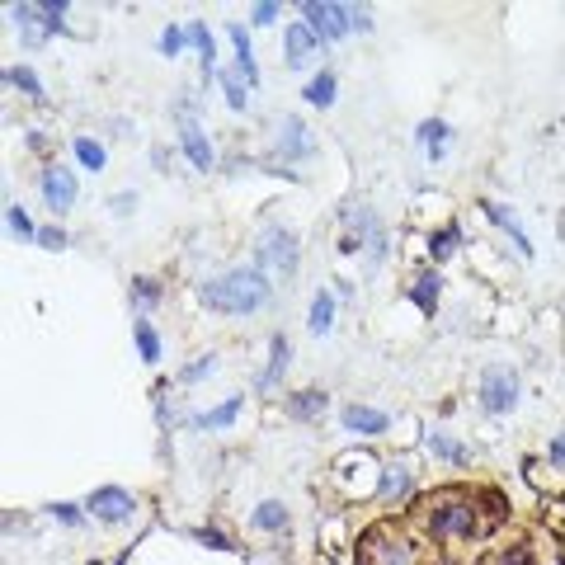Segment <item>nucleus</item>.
I'll return each instance as SVG.
<instances>
[{"mask_svg":"<svg viewBox=\"0 0 565 565\" xmlns=\"http://www.w3.org/2000/svg\"><path fill=\"white\" fill-rule=\"evenodd\" d=\"M410 518H415V528H420L424 537H433V542H480L509 518V505H505L499 490L438 486V490L415 499Z\"/></svg>","mask_w":565,"mask_h":565,"instance_id":"f257e3e1","label":"nucleus"},{"mask_svg":"<svg viewBox=\"0 0 565 565\" xmlns=\"http://www.w3.org/2000/svg\"><path fill=\"white\" fill-rule=\"evenodd\" d=\"M359 565H433V547L424 537H415L406 523H372V528L359 537V551H353Z\"/></svg>","mask_w":565,"mask_h":565,"instance_id":"f03ea898","label":"nucleus"},{"mask_svg":"<svg viewBox=\"0 0 565 565\" xmlns=\"http://www.w3.org/2000/svg\"><path fill=\"white\" fill-rule=\"evenodd\" d=\"M269 283L260 269H232V274H222L213 283L198 287V297L207 311H222V316H250V311H260L269 302Z\"/></svg>","mask_w":565,"mask_h":565,"instance_id":"7ed1b4c3","label":"nucleus"},{"mask_svg":"<svg viewBox=\"0 0 565 565\" xmlns=\"http://www.w3.org/2000/svg\"><path fill=\"white\" fill-rule=\"evenodd\" d=\"M255 269L264 278H292L297 274V236L287 226H269L255 245Z\"/></svg>","mask_w":565,"mask_h":565,"instance_id":"20e7f679","label":"nucleus"},{"mask_svg":"<svg viewBox=\"0 0 565 565\" xmlns=\"http://www.w3.org/2000/svg\"><path fill=\"white\" fill-rule=\"evenodd\" d=\"M302 14H306V29L321 38V43H334L344 38L353 24H349V5H330V0H302Z\"/></svg>","mask_w":565,"mask_h":565,"instance_id":"39448f33","label":"nucleus"},{"mask_svg":"<svg viewBox=\"0 0 565 565\" xmlns=\"http://www.w3.org/2000/svg\"><path fill=\"white\" fill-rule=\"evenodd\" d=\"M480 406H486L490 415H505L518 406V377L509 368H490L486 377H480Z\"/></svg>","mask_w":565,"mask_h":565,"instance_id":"423d86ee","label":"nucleus"},{"mask_svg":"<svg viewBox=\"0 0 565 565\" xmlns=\"http://www.w3.org/2000/svg\"><path fill=\"white\" fill-rule=\"evenodd\" d=\"M86 509H90L99 523H128L132 509H137V499H132L128 490H118V486H99V490H90Z\"/></svg>","mask_w":565,"mask_h":565,"instance_id":"0eeeda50","label":"nucleus"},{"mask_svg":"<svg viewBox=\"0 0 565 565\" xmlns=\"http://www.w3.org/2000/svg\"><path fill=\"white\" fill-rule=\"evenodd\" d=\"M278 151H283L287 160H302V156L316 151V137L306 132L302 118H283V128H278Z\"/></svg>","mask_w":565,"mask_h":565,"instance_id":"6e6552de","label":"nucleus"},{"mask_svg":"<svg viewBox=\"0 0 565 565\" xmlns=\"http://www.w3.org/2000/svg\"><path fill=\"white\" fill-rule=\"evenodd\" d=\"M283 43H287V67H306L311 57H316V48H321V38L311 33L306 24H287V33H283Z\"/></svg>","mask_w":565,"mask_h":565,"instance_id":"1a4fd4ad","label":"nucleus"},{"mask_svg":"<svg viewBox=\"0 0 565 565\" xmlns=\"http://www.w3.org/2000/svg\"><path fill=\"white\" fill-rule=\"evenodd\" d=\"M43 198H48L52 213H67V207L76 203V179H71V170H48V175H43Z\"/></svg>","mask_w":565,"mask_h":565,"instance_id":"9d476101","label":"nucleus"},{"mask_svg":"<svg viewBox=\"0 0 565 565\" xmlns=\"http://www.w3.org/2000/svg\"><path fill=\"white\" fill-rule=\"evenodd\" d=\"M387 410H372V406H344V429L353 433H387Z\"/></svg>","mask_w":565,"mask_h":565,"instance_id":"9b49d317","label":"nucleus"},{"mask_svg":"<svg viewBox=\"0 0 565 565\" xmlns=\"http://www.w3.org/2000/svg\"><path fill=\"white\" fill-rule=\"evenodd\" d=\"M226 38H232V48H236V67L245 71V80L255 86L260 80V67H255V48H250V33L241 24H226Z\"/></svg>","mask_w":565,"mask_h":565,"instance_id":"f8f14e48","label":"nucleus"},{"mask_svg":"<svg viewBox=\"0 0 565 565\" xmlns=\"http://www.w3.org/2000/svg\"><path fill=\"white\" fill-rule=\"evenodd\" d=\"M480 207H486V217H490L495 226H505V232L514 236L518 255H533V241H528V232H523V226L514 222V213H509V207H499V203H480Z\"/></svg>","mask_w":565,"mask_h":565,"instance_id":"ddd939ff","label":"nucleus"},{"mask_svg":"<svg viewBox=\"0 0 565 565\" xmlns=\"http://www.w3.org/2000/svg\"><path fill=\"white\" fill-rule=\"evenodd\" d=\"M287 334H274V340H269V368L260 372V391H269V387H274L278 382V377H283V368H287Z\"/></svg>","mask_w":565,"mask_h":565,"instance_id":"4468645a","label":"nucleus"},{"mask_svg":"<svg viewBox=\"0 0 565 565\" xmlns=\"http://www.w3.org/2000/svg\"><path fill=\"white\" fill-rule=\"evenodd\" d=\"M429 452H433V457H443V462H452V467H471V448L452 443L443 429H433V433H429Z\"/></svg>","mask_w":565,"mask_h":565,"instance_id":"2eb2a0df","label":"nucleus"},{"mask_svg":"<svg viewBox=\"0 0 565 565\" xmlns=\"http://www.w3.org/2000/svg\"><path fill=\"white\" fill-rule=\"evenodd\" d=\"M184 151H188V160L198 165V170H207V165H213V146H207V137H203V128L198 123H184Z\"/></svg>","mask_w":565,"mask_h":565,"instance_id":"dca6fc26","label":"nucleus"},{"mask_svg":"<svg viewBox=\"0 0 565 565\" xmlns=\"http://www.w3.org/2000/svg\"><path fill=\"white\" fill-rule=\"evenodd\" d=\"M306 325L316 330V334H330L334 330V292H316V297H311V316H306Z\"/></svg>","mask_w":565,"mask_h":565,"instance_id":"f3484780","label":"nucleus"},{"mask_svg":"<svg viewBox=\"0 0 565 565\" xmlns=\"http://www.w3.org/2000/svg\"><path fill=\"white\" fill-rule=\"evenodd\" d=\"M241 406H245V396H232L226 406H217V410H203V415H194V424L198 429H226L241 415Z\"/></svg>","mask_w":565,"mask_h":565,"instance_id":"a211bd4d","label":"nucleus"},{"mask_svg":"<svg viewBox=\"0 0 565 565\" xmlns=\"http://www.w3.org/2000/svg\"><path fill=\"white\" fill-rule=\"evenodd\" d=\"M184 33H188V43H194L198 57H203V76H213V33H207V24H203V19H188Z\"/></svg>","mask_w":565,"mask_h":565,"instance_id":"6ab92c4d","label":"nucleus"},{"mask_svg":"<svg viewBox=\"0 0 565 565\" xmlns=\"http://www.w3.org/2000/svg\"><path fill=\"white\" fill-rule=\"evenodd\" d=\"M325 410V391H297L287 401V415L292 420H316V415Z\"/></svg>","mask_w":565,"mask_h":565,"instance_id":"aec40b11","label":"nucleus"},{"mask_svg":"<svg viewBox=\"0 0 565 565\" xmlns=\"http://www.w3.org/2000/svg\"><path fill=\"white\" fill-rule=\"evenodd\" d=\"M410 297H415V306H420V311H433L438 306V274H429V269H424V274L415 278Z\"/></svg>","mask_w":565,"mask_h":565,"instance_id":"412c9836","label":"nucleus"},{"mask_svg":"<svg viewBox=\"0 0 565 565\" xmlns=\"http://www.w3.org/2000/svg\"><path fill=\"white\" fill-rule=\"evenodd\" d=\"M250 523H255V528H264V533H278L283 523H287V509L278 505V499H264V505L255 509V518H250Z\"/></svg>","mask_w":565,"mask_h":565,"instance_id":"4be33fe9","label":"nucleus"},{"mask_svg":"<svg viewBox=\"0 0 565 565\" xmlns=\"http://www.w3.org/2000/svg\"><path fill=\"white\" fill-rule=\"evenodd\" d=\"M132 334H137V353H141L146 363H156L160 359V340H156L151 321H132Z\"/></svg>","mask_w":565,"mask_h":565,"instance_id":"5701e85b","label":"nucleus"},{"mask_svg":"<svg viewBox=\"0 0 565 565\" xmlns=\"http://www.w3.org/2000/svg\"><path fill=\"white\" fill-rule=\"evenodd\" d=\"M420 141H424V151L438 160V156H443V141H448V123H420Z\"/></svg>","mask_w":565,"mask_h":565,"instance_id":"b1692460","label":"nucleus"},{"mask_svg":"<svg viewBox=\"0 0 565 565\" xmlns=\"http://www.w3.org/2000/svg\"><path fill=\"white\" fill-rule=\"evenodd\" d=\"M306 104H321V109H330V104H334V76H330V71H321V76L306 86Z\"/></svg>","mask_w":565,"mask_h":565,"instance_id":"393cba45","label":"nucleus"},{"mask_svg":"<svg viewBox=\"0 0 565 565\" xmlns=\"http://www.w3.org/2000/svg\"><path fill=\"white\" fill-rule=\"evenodd\" d=\"M410 490V471L406 467H387L382 471V499H396V495H406Z\"/></svg>","mask_w":565,"mask_h":565,"instance_id":"a878e982","label":"nucleus"},{"mask_svg":"<svg viewBox=\"0 0 565 565\" xmlns=\"http://www.w3.org/2000/svg\"><path fill=\"white\" fill-rule=\"evenodd\" d=\"M76 160L86 165V170H104V146L90 141V137H76Z\"/></svg>","mask_w":565,"mask_h":565,"instance_id":"bb28decb","label":"nucleus"},{"mask_svg":"<svg viewBox=\"0 0 565 565\" xmlns=\"http://www.w3.org/2000/svg\"><path fill=\"white\" fill-rule=\"evenodd\" d=\"M457 241H462V232H457V226H443L438 236H429V255L433 260H448L452 250H457Z\"/></svg>","mask_w":565,"mask_h":565,"instance_id":"cd10ccee","label":"nucleus"},{"mask_svg":"<svg viewBox=\"0 0 565 565\" xmlns=\"http://www.w3.org/2000/svg\"><path fill=\"white\" fill-rule=\"evenodd\" d=\"M5 80H10V86H14V90H24L29 99H43V86H38V76H33L29 67H14V71H10Z\"/></svg>","mask_w":565,"mask_h":565,"instance_id":"c85d7f7f","label":"nucleus"},{"mask_svg":"<svg viewBox=\"0 0 565 565\" xmlns=\"http://www.w3.org/2000/svg\"><path fill=\"white\" fill-rule=\"evenodd\" d=\"M5 217H10V232H14V236H33V241H38L33 222H29V213H24L19 203H10V213H5Z\"/></svg>","mask_w":565,"mask_h":565,"instance_id":"c756f323","label":"nucleus"},{"mask_svg":"<svg viewBox=\"0 0 565 565\" xmlns=\"http://www.w3.org/2000/svg\"><path fill=\"white\" fill-rule=\"evenodd\" d=\"M222 90H226V104H232V109H245V86H241V80L232 76V71H222Z\"/></svg>","mask_w":565,"mask_h":565,"instance_id":"7c9ffc66","label":"nucleus"},{"mask_svg":"<svg viewBox=\"0 0 565 565\" xmlns=\"http://www.w3.org/2000/svg\"><path fill=\"white\" fill-rule=\"evenodd\" d=\"M132 297H137V306H151V302H160V287H156V278H137V283H132Z\"/></svg>","mask_w":565,"mask_h":565,"instance_id":"2f4dec72","label":"nucleus"},{"mask_svg":"<svg viewBox=\"0 0 565 565\" xmlns=\"http://www.w3.org/2000/svg\"><path fill=\"white\" fill-rule=\"evenodd\" d=\"M490 565H537V560H533V551H528V547H505V551H499Z\"/></svg>","mask_w":565,"mask_h":565,"instance_id":"473e14b6","label":"nucleus"},{"mask_svg":"<svg viewBox=\"0 0 565 565\" xmlns=\"http://www.w3.org/2000/svg\"><path fill=\"white\" fill-rule=\"evenodd\" d=\"M184 43H188V33H184V29H165V33H160V52H165V57H175Z\"/></svg>","mask_w":565,"mask_h":565,"instance_id":"72a5a7b5","label":"nucleus"},{"mask_svg":"<svg viewBox=\"0 0 565 565\" xmlns=\"http://www.w3.org/2000/svg\"><path fill=\"white\" fill-rule=\"evenodd\" d=\"M38 245H43V250H61V245H67V236H61V226H48V232H38Z\"/></svg>","mask_w":565,"mask_h":565,"instance_id":"f704fd0d","label":"nucleus"},{"mask_svg":"<svg viewBox=\"0 0 565 565\" xmlns=\"http://www.w3.org/2000/svg\"><path fill=\"white\" fill-rule=\"evenodd\" d=\"M52 514H57L61 523H71V528H80V509H76V505H52Z\"/></svg>","mask_w":565,"mask_h":565,"instance_id":"c9c22d12","label":"nucleus"},{"mask_svg":"<svg viewBox=\"0 0 565 565\" xmlns=\"http://www.w3.org/2000/svg\"><path fill=\"white\" fill-rule=\"evenodd\" d=\"M198 542H207V547H217V551H232V542H226L222 533H207V528L198 533Z\"/></svg>","mask_w":565,"mask_h":565,"instance_id":"e433bc0d","label":"nucleus"},{"mask_svg":"<svg viewBox=\"0 0 565 565\" xmlns=\"http://www.w3.org/2000/svg\"><path fill=\"white\" fill-rule=\"evenodd\" d=\"M274 14H278V5H269V0H264V5H255V24H274Z\"/></svg>","mask_w":565,"mask_h":565,"instance_id":"4c0bfd02","label":"nucleus"},{"mask_svg":"<svg viewBox=\"0 0 565 565\" xmlns=\"http://www.w3.org/2000/svg\"><path fill=\"white\" fill-rule=\"evenodd\" d=\"M203 372H213V353H207V359H198L194 368H188L184 377H188V382H194V377H203Z\"/></svg>","mask_w":565,"mask_h":565,"instance_id":"58836bf2","label":"nucleus"},{"mask_svg":"<svg viewBox=\"0 0 565 565\" xmlns=\"http://www.w3.org/2000/svg\"><path fill=\"white\" fill-rule=\"evenodd\" d=\"M349 24H353V29H372V19H368V10H353V5H349Z\"/></svg>","mask_w":565,"mask_h":565,"instance_id":"ea45409f","label":"nucleus"},{"mask_svg":"<svg viewBox=\"0 0 565 565\" xmlns=\"http://www.w3.org/2000/svg\"><path fill=\"white\" fill-rule=\"evenodd\" d=\"M132 207H137L132 194H114V213H132Z\"/></svg>","mask_w":565,"mask_h":565,"instance_id":"a19ab883","label":"nucleus"},{"mask_svg":"<svg viewBox=\"0 0 565 565\" xmlns=\"http://www.w3.org/2000/svg\"><path fill=\"white\" fill-rule=\"evenodd\" d=\"M551 462H560V467H565V433H560V438H551Z\"/></svg>","mask_w":565,"mask_h":565,"instance_id":"79ce46f5","label":"nucleus"}]
</instances>
